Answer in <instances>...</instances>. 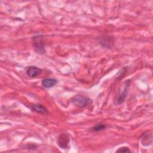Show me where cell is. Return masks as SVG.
<instances>
[{
	"label": "cell",
	"instance_id": "7",
	"mask_svg": "<svg viewBox=\"0 0 153 153\" xmlns=\"http://www.w3.org/2000/svg\"><path fill=\"white\" fill-rule=\"evenodd\" d=\"M30 108L39 114H47V109L42 105L40 104H32L30 105Z\"/></svg>",
	"mask_w": 153,
	"mask_h": 153
},
{
	"label": "cell",
	"instance_id": "4",
	"mask_svg": "<svg viewBox=\"0 0 153 153\" xmlns=\"http://www.w3.org/2000/svg\"><path fill=\"white\" fill-rule=\"evenodd\" d=\"M69 143V137L66 133H61L58 137V145L63 149H66L68 147Z\"/></svg>",
	"mask_w": 153,
	"mask_h": 153
},
{
	"label": "cell",
	"instance_id": "2",
	"mask_svg": "<svg viewBox=\"0 0 153 153\" xmlns=\"http://www.w3.org/2000/svg\"><path fill=\"white\" fill-rule=\"evenodd\" d=\"M32 43L33 47L36 52L41 54L45 53V40L43 35L34 36L32 38Z\"/></svg>",
	"mask_w": 153,
	"mask_h": 153
},
{
	"label": "cell",
	"instance_id": "3",
	"mask_svg": "<svg viewBox=\"0 0 153 153\" xmlns=\"http://www.w3.org/2000/svg\"><path fill=\"white\" fill-rule=\"evenodd\" d=\"M72 103L79 107V108H85L88 105H90L92 102L91 100L83 95H76L72 98Z\"/></svg>",
	"mask_w": 153,
	"mask_h": 153
},
{
	"label": "cell",
	"instance_id": "6",
	"mask_svg": "<svg viewBox=\"0 0 153 153\" xmlns=\"http://www.w3.org/2000/svg\"><path fill=\"white\" fill-rule=\"evenodd\" d=\"M41 72L42 70L39 68H38L35 66H29L26 69L27 75L31 78H34L38 76L41 74Z\"/></svg>",
	"mask_w": 153,
	"mask_h": 153
},
{
	"label": "cell",
	"instance_id": "1",
	"mask_svg": "<svg viewBox=\"0 0 153 153\" xmlns=\"http://www.w3.org/2000/svg\"><path fill=\"white\" fill-rule=\"evenodd\" d=\"M130 83L131 81L128 79L123 84L114 99V104L119 105L124 102L128 93Z\"/></svg>",
	"mask_w": 153,
	"mask_h": 153
},
{
	"label": "cell",
	"instance_id": "9",
	"mask_svg": "<svg viewBox=\"0 0 153 153\" xmlns=\"http://www.w3.org/2000/svg\"><path fill=\"white\" fill-rule=\"evenodd\" d=\"M100 44L105 47H111L114 44V40L110 36H104L101 38Z\"/></svg>",
	"mask_w": 153,
	"mask_h": 153
},
{
	"label": "cell",
	"instance_id": "10",
	"mask_svg": "<svg viewBox=\"0 0 153 153\" xmlns=\"http://www.w3.org/2000/svg\"><path fill=\"white\" fill-rule=\"evenodd\" d=\"M106 128V126L105 124H104V123H99V124H97L94 125L92 127L91 130L93 131H100L103 130Z\"/></svg>",
	"mask_w": 153,
	"mask_h": 153
},
{
	"label": "cell",
	"instance_id": "11",
	"mask_svg": "<svg viewBox=\"0 0 153 153\" xmlns=\"http://www.w3.org/2000/svg\"><path fill=\"white\" fill-rule=\"evenodd\" d=\"M116 152H130L131 151L130 150V149L128 147L123 146V147H121V148L118 149Z\"/></svg>",
	"mask_w": 153,
	"mask_h": 153
},
{
	"label": "cell",
	"instance_id": "8",
	"mask_svg": "<svg viewBox=\"0 0 153 153\" xmlns=\"http://www.w3.org/2000/svg\"><path fill=\"white\" fill-rule=\"evenodd\" d=\"M57 82V80L54 78H45L42 81V85L44 88H50L55 85Z\"/></svg>",
	"mask_w": 153,
	"mask_h": 153
},
{
	"label": "cell",
	"instance_id": "5",
	"mask_svg": "<svg viewBox=\"0 0 153 153\" xmlns=\"http://www.w3.org/2000/svg\"><path fill=\"white\" fill-rule=\"evenodd\" d=\"M140 139L142 145L148 146L151 145L152 142V134L151 131H149L143 133Z\"/></svg>",
	"mask_w": 153,
	"mask_h": 153
}]
</instances>
